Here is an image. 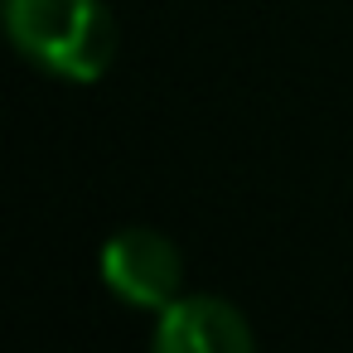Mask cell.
<instances>
[{
	"label": "cell",
	"mask_w": 353,
	"mask_h": 353,
	"mask_svg": "<svg viewBox=\"0 0 353 353\" xmlns=\"http://www.w3.org/2000/svg\"><path fill=\"white\" fill-rule=\"evenodd\" d=\"M102 281L126 305L165 310L184 290V256L155 228H126L102 247Z\"/></svg>",
	"instance_id": "cell-2"
},
{
	"label": "cell",
	"mask_w": 353,
	"mask_h": 353,
	"mask_svg": "<svg viewBox=\"0 0 353 353\" xmlns=\"http://www.w3.org/2000/svg\"><path fill=\"white\" fill-rule=\"evenodd\" d=\"M6 30L39 68L92 83L117 54V20L102 0H6Z\"/></svg>",
	"instance_id": "cell-1"
},
{
	"label": "cell",
	"mask_w": 353,
	"mask_h": 353,
	"mask_svg": "<svg viewBox=\"0 0 353 353\" xmlns=\"http://www.w3.org/2000/svg\"><path fill=\"white\" fill-rule=\"evenodd\" d=\"M160 353H252V329L237 305L218 295H179L155 324Z\"/></svg>",
	"instance_id": "cell-3"
}]
</instances>
